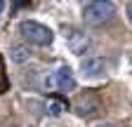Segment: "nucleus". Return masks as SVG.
I'll list each match as a JSON object with an SVG mask.
<instances>
[{"label": "nucleus", "instance_id": "nucleus-9", "mask_svg": "<svg viewBox=\"0 0 132 127\" xmlns=\"http://www.w3.org/2000/svg\"><path fill=\"white\" fill-rule=\"evenodd\" d=\"M28 54H31V52L26 50V47H12V59H14V61H19V63L26 61Z\"/></svg>", "mask_w": 132, "mask_h": 127}, {"label": "nucleus", "instance_id": "nucleus-12", "mask_svg": "<svg viewBox=\"0 0 132 127\" xmlns=\"http://www.w3.org/2000/svg\"><path fill=\"white\" fill-rule=\"evenodd\" d=\"M99 127H113V125H99Z\"/></svg>", "mask_w": 132, "mask_h": 127}, {"label": "nucleus", "instance_id": "nucleus-10", "mask_svg": "<svg viewBox=\"0 0 132 127\" xmlns=\"http://www.w3.org/2000/svg\"><path fill=\"white\" fill-rule=\"evenodd\" d=\"M125 14H127V19H130V24H132V3L127 5V10H125Z\"/></svg>", "mask_w": 132, "mask_h": 127}, {"label": "nucleus", "instance_id": "nucleus-3", "mask_svg": "<svg viewBox=\"0 0 132 127\" xmlns=\"http://www.w3.org/2000/svg\"><path fill=\"white\" fill-rule=\"evenodd\" d=\"M45 85L50 89H61V92H66V89H73L76 87V75H73V71L69 66H59L50 78H45Z\"/></svg>", "mask_w": 132, "mask_h": 127}, {"label": "nucleus", "instance_id": "nucleus-4", "mask_svg": "<svg viewBox=\"0 0 132 127\" xmlns=\"http://www.w3.org/2000/svg\"><path fill=\"white\" fill-rule=\"evenodd\" d=\"M64 38H66V45L73 54H85L90 50V38L82 33V31L73 28V26H66L64 28Z\"/></svg>", "mask_w": 132, "mask_h": 127}, {"label": "nucleus", "instance_id": "nucleus-2", "mask_svg": "<svg viewBox=\"0 0 132 127\" xmlns=\"http://www.w3.org/2000/svg\"><path fill=\"white\" fill-rule=\"evenodd\" d=\"M19 33L28 45H38V47H45V45H50L54 40V33L47 26L38 24V21H24L19 26Z\"/></svg>", "mask_w": 132, "mask_h": 127}, {"label": "nucleus", "instance_id": "nucleus-5", "mask_svg": "<svg viewBox=\"0 0 132 127\" xmlns=\"http://www.w3.org/2000/svg\"><path fill=\"white\" fill-rule=\"evenodd\" d=\"M106 73V63L102 57H90V59H82L80 63V75L85 78V80H99V78H104Z\"/></svg>", "mask_w": 132, "mask_h": 127}, {"label": "nucleus", "instance_id": "nucleus-8", "mask_svg": "<svg viewBox=\"0 0 132 127\" xmlns=\"http://www.w3.org/2000/svg\"><path fill=\"white\" fill-rule=\"evenodd\" d=\"M61 111H64V101H61V99H52V101L47 104V113H50V115L57 118V115H61Z\"/></svg>", "mask_w": 132, "mask_h": 127}, {"label": "nucleus", "instance_id": "nucleus-1", "mask_svg": "<svg viewBox=\"0 0 132 127\" xmlns=\"http://www.w3.org/2000/svg\"><path fill=\"white\" fill-rule=\"evenodd\" d=\"M116 14V5L109 0H97V3H87L82 7V19L87 26H104L113 19Z\"/></svg>", "mask_w": 132, "mask_h": 127}, {"label": "nucleus", "instance_id": "nucleus-7", "mask_svg": "<svg viewBox=\"0 0 132 127\" xmlns=\"http://www.w3.org/2000/svg\"><path fill=\"white\" fill-rule=\"evenodd\" d=\"M10 89V78H7V71H5V59L0 54V94H5Z\"/></svg>", "mask_w": 132, "mask_h": 127}, {"label": "nucleus", "instance_id": "nucleus-6", "mask_svg": "<svg viewBox=\"0 0 132 127\" xmlns=\"http://www.w3.org/2000/svg\"><path fill=\"white\" fill-rule=\"evenodd\" d=\"M97 108H99V101L92 97V94H87V97H80V99L76 101L78 115H92V113H97Z\"/></svg>", "mask_w": 132, "mask_h": 127}, {"label": "nucleus", "instance_id": "nucleus-11", "mask_svg": "<svg viewBox=\"0 0 132 127\" xmlns=\"http://www.w3.org/2000/svg\"><path fill=\"white\" fill-rule=\"evenodd\" d=\"M3 10H5V3H3V0H0V14H3Z\"/></svg>", "mask_w": 132, "mask_h": 127}]
</instances>
